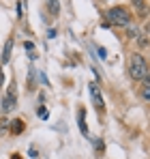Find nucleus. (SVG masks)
<instances>
[{"mask_svg":"<svg viewBox=\"0 0 150 159\" xmlns=\"http://www.w3.org/2000/svg\"><path fill=\"white\" fill-rule=\"evenodd\" d=\"M129 78L135 82H144L148 78V62L144 60L142 54H133L131 62H129Z\"/></svg>","mask_w":150,"mask_h":159,"instance_id":"nucleus-1","label":"nucleus"},{"mask_svg":"<svg viewBox=\"0 0 150 159\" xmlns=\"http://www.w3.org/2000/svg\"><path fill=\"white\" fill-rule=\"evenodd\" d=\"M105 15H107V22L114 26H129L131 24V13L122 7H112Z\"/></svg>","mask_w":150,"mask_h":159,"instance_id":"nucleus-2","label":"nucleus"},{"mask_svg":"<svg viewBox=\"0 0 150 159\" xmlns=\"http://www.w3.org/2000/svg\"><path fill=\"white\" fill-rule=\"evenodd\" d=\"M90 95H92V101L97 103V107H99V110H103V107H105V103H103V99H101V93H99V88H97L95 84H90Z\"/></svg>","mask_w":150,"mask_h":159,"instance_id":"nucleus-3","label":"nucleus"},{"mask_svg":"<svg viewBox=\"0 0 150 159\" xmlns=\"http://www.w3.org/2000/svg\"><path fill=\"white\" fill-rule=\"evenodd\" d=\"M11 50H13V39H9L4 43V50H2V65H7L11 60Z\"/></svg>","mask_w":150,"mask_h":159,"instance_id":"nucleus-4","label":"nucleus"},{"mask_svg":"<svg viewBox=\"0 0 150 159\" xmlns=\"http://www.w3.org/2000/svg\"><path fill=\"white\" fill-rule=\"evenodd\" d=\"M142 97L146 99V101H150V75L146 80H144V88H142Z\"/></svg>","mask_w":150,"mask_h":159,"instance_id":"nucleus-5","label":"nucleus"},{"mask_svg":"<svg viewBox=\"0 0 150 159\" xmlns=\"http://www.w3.org/2000/svg\"><path fill=\"white\" fill-rule=\"evenodd\" d=\"M13 106H15V99H13V97H4V101H2V110L9 112V110H13Z\"/></svg>","mask_w":150,"mask_h":159,"instance_id":"nucleus-6","label":"nucleus"},{"mask_svg":"<svg viewBox=\"0 0 150 159\" xmlns=\"http://www.w3.org/2000/svg\"><path fill=\"white\" fill-rule=\"evenodd\" d=\"M79 129H82L84 135H88V127H86V120H84V110L79 112Z\"/></svg>","mask_w":150,"mask_h":159,"instance_id":"nucleus-7","label":"nucleus"},{"mask_svg":"<svg viewBox=\"0 0 150 159\" xmlns=\"http://www.w3.org/2000/svg\"><path fill=\"white\" fill-rule=\"evenodd\" d=\"M47 4H50V13L51 15H58V11H60V9H58V0H50Z\"/></svg>","mask_w":150,"mask_h":159,"instance_id":"nucleus-8","label":"nucleus"},{"mask_svg":"<svg viewBox=\"0 0 150 159\" xmlns=\"http://www.w3.org/2000/svg\"><path fill=\"white\" fill-rule=\"evenodd\" d=\"M22 129H24V123H22V120H13V131L22 133Z\"/></svg>","mask_w":150,"mask_h":159,"instance_id":"nucleus-9","label":"nucleus"},{"mask_svg":"<svg viewBox=\"0 0 150 159\" xmlns=\"http://www.w3.org/2000/svg\"><path fill=\"white\" fill-rule=\"evenodd\" d=\"M133 4H135V9L144 15V0H133Z\"/></svg>","mask_w":150,"mask_h":159,"instance_id":"nucleus-10","label":"nucleus"},{"mask_svg":"<svg viewBox=\"0 0 150 159\" xmlns=\"http://www.w3.org/2000/svg\"><path fill=\"white\" fill-rule=\"evenodd\" d=\"M95 148H97V151H103V140H95Z\"/></svg>","mask_w":150,"mask_h":159,"instance_id":"nucleus-11","label":"nucleus"},{"mask_svg":"<svg viewBox=\"0 0 150 159\" xmlns=\"http://www.w3.org/2000/svg\"><path fill=\"white\" fill-rule=\"evenodd\" d=\"M137 39H139V41H137V43H139V48H146V45H148V41H146V37H137Z\"/></svg>","mask_w":150,"mask_h":159,"instance_id":"nucleus-12","label":"nucleus"},{"mask_svg":"<svg viewBox=\"0 0 150 159\" xmlns=\"http://www.w3.org/2000/svg\"><path fill=\"white\" fill-rule=\"evenodd\" d=\"M39 118H47V110H45V107L39 110Z\"/></svg>","mask_w":150,"mask_h":159,"instance_id":"nucleus-13","label":"nucleus"},{"mask_svg":"<svg viewBox=\"0 0 150 159\" xmlns=\"http://www.w3.org/2000/svg\"><path fill=\"white\" fill-rule=\"evenodd\" d=\"M99 58H107V50L105 48H99Z\"/></svg>","mask_w":150,"mask_h":159,"instance_id":"nucleus-14","label":"nucleus"},{"mask_svg":"<svg viewBox=\"0 0 150 159\" xmlns=\"http://www.w3.org/2000/svg\"><path fill=\"white\" fill-rule=\"evenodd\" d=\"M7 125H9V120H7V118H2V120H0V129H4Z\"/></svg>","mask_w":150,"mask_h":159,"instance_id":"nucleus-15","label":"nucleus"}]
</instances>
